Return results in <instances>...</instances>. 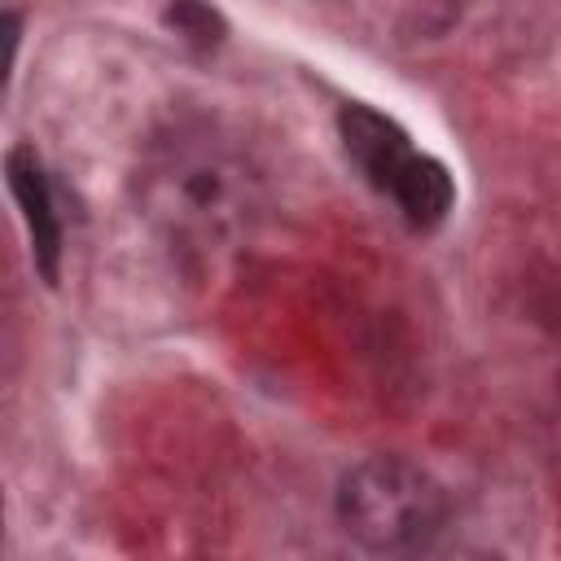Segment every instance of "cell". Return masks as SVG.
I'll return each instance as SVG.
<instances>
[{
    "instance_id": "3957f363",
    "label": "cell",
    "mask_w": 561,
    "mask_h": 561,
    "mask_svg": "<svg viewBox=\"0 0 561 561\" xmlns=\"http://www.w3.org/2000/svg\"><path fill=\"white\" fill-rule=\"evenodd\" d=\"M342 145H346L351 162L368 175V184L381 188V193H390L394 175L416 153L408 131L394 118H386V114H377L368 105H346L342 110Z\"/></svg>"
},
{
    "instance_id": "6da1fadb",
    "label": "cell",
    "mask_w": 561,
    "mask_h": 561,
    "mask_svg": "<svg viewBox=\"0 0 561 561\" xmlns=\"http://www.w3.org/2000/svg\"><path fill=\"white\" fill-rule=\"evenodd\" d=\"M149 215L188 241H215L245 219L250 171L210 136H175L145 171Z\"/></svg>"
},
{
    "instance_id": "7a4b0ae2",
    "label": "cell",
    "mask_w": 561,
    "mask_h": 561,
    "mask_svg": "<svg viewBox=\"0 0 561 561\" xmlns=\"http://www.w3.org/2000/svg\"><path fill=\"white\" fill-rule=\"evenodd\" d=\"M346 530L368 548H412L443 526V486L403 456L359 460L337 491Z\"/></svg>"
},
{
    "instance_id": "8992f818",
    "label": "cell",
    "mask_w": 561,
    "mask_h": 561,
    "mask_svg": "<svg viewBox=\"0 0 561 561\" xmlns=\"http://www.w3.org/2000/svg\"><path fill=\"white\" fill-rule=\"evenodd\" d=\"M167 22H171L188 44H197V48H210V44L224 39L219 13H215L210 4H202V0H175L171 13H167Z\"/></svg>"
},
{
    "instance_id": "277c9868",
    "label": "cell",
    "mask_w": 561,
    "mask_h": 561,
    "mask_svg": "<svg viewBox=\"0 0 561 561\" xmlns=\"http://www.w3.org/2000/svg\"><path fill=\"white\" fill-rule=\"evenodd\" d=\"M9 188L22 206V219H26V232H31V250H35V263L48 280H57V259H61V224H57V210H53V193H48V180H44V167L39 158L18 145L9 149Z\"/></svg>"
},
{
    "instance_id": "5b68a950",
    "label": "cell",
    "mask_w": 561,
    "mask_h": 561,
    "mask_svg": "<svg viewBox=\"0 0 561 561\" xmlns=\"http://www.w3.org/2000/svg\"><path fill=\"white\" fill-rule=\"evenodd\" d=\"M390 197L399 202V210L416 224V228H434L447 219L451 202H456V188H451V175L438 158L430 153H412L408 167L394 175L390 184Z\"/></svg>"
}]
</instances>
